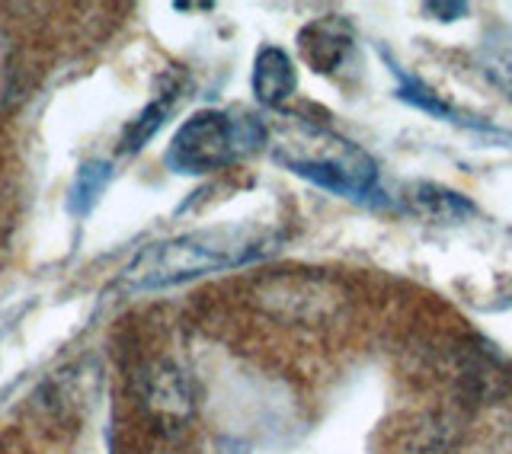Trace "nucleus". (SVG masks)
<instances>
[{"instance_id":"1","label":"nucleus","mask_w":512,"mask_h":454,"mask_svg":"<svg viewBox=\"0 0 512 454\" xmlns=\"http://www.w3.org/2000/svg\"><path fill=\"white\" fill-rule=\"evenodd\" d=\"M272 160L301 180L352 202H381V173L375 157L346 135L304 116H279L266 125Z\"/></svg>"},{"instance_id":"2","label":"nucleus","mask_w":512,"mask_h":454,"mask_svg":"<svg viewBox=\"0 0 512 454\" xmlns=\"http://www.w3.org/2000/svg\"><path fill=\"white\" fill-rule=\"evenodd\" d=\"M269 243V234L256 231V227H202V231L170 237L138 253L135 263L125 269V285L138 291L180 285L189 279H199L205 272L244 266L250 259L263 256Z\"/></svg>"},{"instance_id":"3","label":"nucleus","mask_w":512,"mask_h":454,"mask_svg":"<svg viewBox=\"0 0 512 454\" xmlns=\"http://www.w3.org/2000/svg\"><path fill=\"white\" fill-rule=\"evenodd\" d=\"M266 125L250 112L202 109L173 135L167 164L176 173H212L231 167L234 160L260 151L266 144Z\"/></svg>"},{"instance_id":"4","label":"nucleus","mask_w":512,"mask_h":454,"mask_svg":"<svg viewBox=\"0 0 512 454\" xmlns=\"http://www.w3.org/2000/svg\"><path fill=\"white\" fill-rule=\"evenodd\" d=\"M141 403L164 429H183L196 407L186 375L170 362H154L141 375Z\"/></svg>"},{"instance_id":"5","label":"nucleus","mask_w":512,"mask_h":454,"mask_svg":"<svg viewBox=\"0 0 512 454\" xmlns=\"http://www.w3.org/2000/svg\"><path fill=\"white\" fill-rule=\"evenodd\" d=\"M298 48L317 74H336L356 52V29L346 16H317L298 32Z\"/></svg>"},{"instance_id":"6","label":"nucleus","mask_w":512,"mask_h":454,"mask_svg":"<svg viewBox=\"0 0 512 454\" xmlns=\"http://www.w3.org/2000/svg\"><path fill=\"white\" fill-rule=\"evenodd\" d=\"M298 90V71L295 61L288 58L285 48L279 45H263L253 61V93L256 100L269 109H279L292 100Z\"/></svg>"},{"instance_id":"7","label":"nucleus","mask_w":512,"mask_h":454,"mask_svg":"<svg viewBox=\"0 0 512 454\" xmlns=\"http://www.w3.org/2000/svg\"><path fill=\"white\" fill-rule=\"evenodd\" d=\"M391 71L397 77V96L404 103L416 106V109H423L429 112V116H436L442 122H455V125H464V128H477V132H496V128L490 122H480L474 116H468V112H461L455 103H448L442 93H436L432 87H426L420 77H413L407 71H400L397 64H391Z\"/></svg>"},{"instance_id":"8","label":"nucleus","mask_w":512,"mask_h":454,"mask_svg":"<svg viewBox=\"0 0 512 454\" xmlns=\"http://www.w3.org/2000/svg\"><path fill=\"white\" fill-rule=\"evenodd\" d=\"M410 202L420 208L426 218H439V221H458L474 212V205L464 196H458L452 189L432 186V183H416L410 192Z\"/></svg>"},{"instance_id":"9","label":"nucleus","mask_w":512,"mask_h":454,"mask_svg":"<svg viewBox=\"0 0 512 454\" xmlns=\"http://www.w3.org/2000/svg\"><path fill=\"white\" fill-rule=\"evenodd\" d=\"M13 87H16V52L7 32H0V109L7 106Z\"/></svg>"},{"instance_id":"10","label":"nucleus","mask_w":512,"mask_h":454,"mask_svg":"<svg viewBox=\"0 0 512 454\" xmlns=\"http://www.w3.org/2000/svg\"><path fill=\"white\" fill-rule=\"evenodd\" d=\"M484 71H487V77L493 80L496 87L512 96V64H506V61L503 64H487Z\"/></svg>"},{"instance_id":"11","label":"nucleus","mask_w":512,"mask_h":454,"mask_svg":"<svg viewBox=\"0 0 512 454\" xmlns=\"http://www.w3.org/2000/svg\"><path fill=\"white\" fill-rule=\"evenodd\" d=\"M423 13H429V16H432V13H442L439 20L448 23V20H461V16L468 13V4H426Z\"/></svg>"}]
</instances>
